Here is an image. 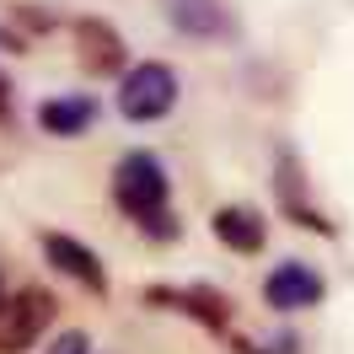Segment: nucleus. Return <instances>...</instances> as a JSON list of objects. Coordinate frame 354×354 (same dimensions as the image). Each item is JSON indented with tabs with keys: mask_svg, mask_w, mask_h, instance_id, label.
<instances>
[{
	"mask_svg": "<svg viewBox=\"0 0 354 354\" xmlns=\"http://www.w3.org/2000/svg\"><path fill=\"white\" fill-rule=\"evenodd\" d=\"M97 118V97L91 91H70V97H48L44 108H38V124H44V134H59V140H70V134H81Z\"/></svg>",
	"mask_w": 354,
	"mask_h": 354,
	"instance_id": "nucleus-9",
	"label": "nucleus"
},
{
	"mask_svg": "<svg viewBox=\"0 0 354 354\" xmlns=\"http://www.w3.org/2000/svg\"><path fill=\"white\" fill-rule=\"evenodd\" d=\"M75 48H81V65L91 75H118L124 70V38L118 27L102 22V17H81L75 22Z\"/></svg>",
	"mask_w": 354,
	"mask_h": 354,
	"instance_id": "nucleus-6",
	"label": "nucleus"
},
{
	"mask_svg": "<svg viewBox=\"0 0 354 354\" xmlns=\"http://www.w3.org/2000/svg\"><path fill=\"white\" fill-rule=\"evenodd\" d=\"M172 108H177V75H172V65L145 59V65L124 70V81H118V113H124L129 124H156V118H167Z\"/></svg>",
	"mask_w": 354,
	"mask_h": 354,
	"instance_id": "nucleus-2",
	"label": "nucleus"
},
{
	"mask_svg": "<svg viewBox=\"0 0 354 354\" xmlns=\"http://www.w3.org/2000/svg\"><path fill=\"white\" fill-rule=\"evenodd\" d=\"M209 231L221 236L231 252H263V215H252V209H242V204H225V209H215L209 215Z\"/></svg>",
	"mask_w": 354,
	"mask_h": 354,
	"instance_id": "nucleus-10",
	"label": "nucleus"
},
{
	"mask_svg": "<svg viewBox=\"0 0 354 354\" xmlns=\"http://www.w3.org/2000/svg\"><path fill=\"white\" fill-rule=\"evenodd\" d=\"M145 295H151V301H167L172 311L199 317L204 328H215V333L231 322V301H225V295H215V290H204V285H194V290H161V285H151Z\"/></svg>",
	"mask_w": 354,
	"mask_h": 354,
	"instance_id": "nucleus-7",
	"label": "nucleus"
},
{
	"mask_svg": "<svg viewBox=\"0 0 354 354\" xmlns=\"http://www.w3.org/2000/svg\"><path fill=\"white\" fill-rule=\"evenodd\" d=\"M44 354H91V338H86L81 328H65V333H59V338H54Z\"/></svg>",
	"mask_w": 354,
	"mask_h": 354,
	"instance_id": "nucleus-11",
	"label": "nucleus"
},
{
	"mask_svg": "<svg viewBox=\"0 0 354 354\" xmlns=\"http://www.w3.org/2000/svg\"><path fill=\"white\" fill-rule=\"evenodd\" d=\"M44 258L59 268V274H70L75 285H86L91 295H108V268H102V258H97L86 242H75L65 231H44Z\"/></svg>",
	"mask_w": 354,
	"mask_h": 354,
	"instance_id": "nucleus-4",
	"label": "nucleus"
},
{
	"mask_svg": "<svg viewBox=\"0 0 354 354\" xmlns=\"http://www.w3.org/2000/svg\"><path fill=\"white\" fill-rule=\"evenodd\" d=\"M167 194H172L167 167H161L151 151L118 156V167H113V204H118L129 221L145 225V221H156V215H167Z\"/></svg>",
	"mask_w": 354,
	"mask_h": 354,
	"instance_id": "nucleus-1",
	"label": "nucleus"
},
{
	"mask_svg": "<svg viewBox=\"0 0 354 354\" xmlns=\"http://www.w3.org/2000/svg\"><path fill=\"white\" fill-rule=\"evenodd\" d=\"M263 295H268V306H274V311H306V306H317V301L328 295V285H322L317 268H306V263L290 258V263H279L263 279Z\"/></svg>",
	"mask_w": 354,
	"mask_h": 354,
	"instance_id": "nucleus-5",
	"label": "nucleus"
},
{
	"mask_svg": "<svg viewBox=\"0 0 354 354\" xmlns=\"http://www.w3.org/2000/svg\"><path fill=\"white\" fill-rule=\"evenodd\" d=\"M167 17L188 38H221V32H231L225 0H167Z\"/></svg>",
	"mask_w": 354,
	"mask_h": 354,
	"instance_id": "nucleus-8",
	"label": "nucleus"
},
{
	"mask_svg": "<svg viewBox=\"0 0 354 354\" xmlns=\"http://www.w3.org/2000/svg\"><path fill=\"white\" fill-rule=\"evenodd\" d=\"M0 301H6V290H0Z\"/></svg>",
	"mask_w": 354,
	"mask_h": 354,
	"instance_id": "nucleus-12",
	"label": "nucleus"
},
{
	"mask_svg": "<svg viewBox=\"0 0 354 354\" xmlns=\"http://www.w3.org/2000/svg\"><path fill=\"white\" fill-rule=\"evenodd\" d=\"M48 317H54V295L38 285H22L17 295L0 301V354H27L44 338Z\"/></svg>",
	"mask_w": 354,
	"mask_h": 354,
	"instance_id": "nucleus-3",
	"label": "nucleus"
}]
</instances>
